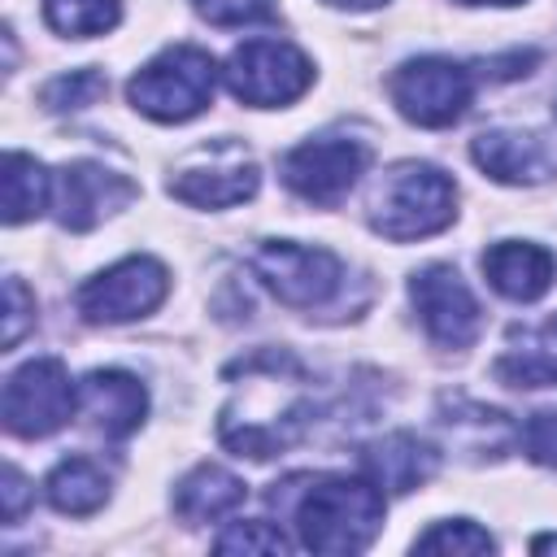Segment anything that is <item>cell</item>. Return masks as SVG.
<instances>
[{"label": "cell", "instance_id": "6da1fadb", "mask_svg": "<svg viewBox=\"0 0 557 557\" xmlns=\"http://www.w3.org/2000/svg\"><path fill=\"white\" fill-rule=\"evenodd\" d=\"M235 366L244 370L248 387L235 392L222 405V413H218V440L235 457L265 461V457L283 453V448H292L309 431V422H313V400L305 392L309 374L283 348L252 352V357H244Z\"/></svg>", "mask_w": 557, "mask_h": 557}, {"label": "cell", "instance_id": "7a4b0ae2", "mask_svg": "<svg viewBox=\"0 0 557 557\" xmlns=\"http://www.w3.org/2000/svg\"><path fill=\"white\" fill-rule=\"evenodd\" d=\"M270 505L292 518L300 548L322 557L361 553L383 527V487L366 474H292L274 483Z\"/></svg>", "mask_w": 557, "mask_h": 557}, {"label": "cell", "instance_id": "3957f363", "mask_svg": "<svg viewBox=\"0 0 557 557\" xmlns=\"http://www.w3.org/2000/svg\"><path fill=\"white\" fill-rule=\"evenodd\" d=\"M453 218H457V187L431 161H400L370 191V226L396 244L426 239L444 231Z\"/></svg>", "mask_w": 557, "mask_h": 557}, {"label": "cell", "instance_id": "277c9868", "mask_svg": "<svg viewBox=\"0 0 557 557\" xmlns=\"http://www.w3.org/2000/svg\"><path fill=\"white\" fill-rule=\"evenodd\" d=\"M218 87V61L205 48L174 44L131 74L126 100L152 122H191L209 109Z\"/></svg>", "mask_w": 557, "mask_h": 557}, {"label": "cell", "instance_id": "5b68a950", "mask_svg": "<svg viewBox=\"0 0 557 557\" xmlns=\"http://www.w3.org/2000/svg\"><path fill=\"white\" fill-rule=\"evenodd\" d=\"M226 91L252 109H283L313 83V61L283 39H244L222 65Z\"/></svg>", "mask_w": 557, "mask_h": 557}, {"label": "cell", "instance_id": "8992f818", "mask_svg": "<svg viewBox=\"0 0 557 557\" xmlns=\"http://www.w3.org/2000/svg\"><path fill=\"white\" fill-rule=\"evenodd\" d=\"M78 409V383L70 379L65 361L57 357H30L4 379V426L17 440H44L61 431Z\"/></svg>", "mask_w": 557, "mask_h": 557}, {"label": "cell", "instance_id": "52a82bcc", "mask_svg": "<svg viewBox=\"0 0 557 557\" xmlns=\"http://www.w3.org/2000/svg\"><path fill=\"white\" fill-rule=\"evenodd\" d=\"M170 292V270L148 257V252H135V257H122L113 261L109 270L91 274L78 292H74V305L87 322H104V326H117V322H135V318H148Z\"/></svg>", "mask_w": 557, "mask_h": 557}, {"label": "cell", "instance_id": "ba28073f", "mask_svg": "<svg viewBox=\"0 0 557 557\" xmlns=\"http://www.w3.org/2000/svg\"><path fill=\"white\" fill-rule=\"evenodd\" d=\"M252 274L292 309H322L344 283V265L331 248L296 239H265L252 252Z\"/></svg>", "mask_w": 557, "mask_h": 557}, {"label": "cell", "instance_id": "9c48e42d", "mask_svg": "<svg viewBox=\"0 0 557 557\" xmlns=\"http://www.w3.org/2000/svg\"><path fill=\"white\" fill-rule=\"evenodd\" d=\"M387 91L400 117H409L413 126H453L474 100V78L461 61L413 57L392 74Z\"/></svg>", "mask_w": 557, "mask_h": 557}, {"label": "cell", "instance_id": "30bf717a", "mask_svg": "<svg viewBox=\"0 0 557 557\" xmlns=\"http://www.w3.org/2000/svg\"><path fill=\"white\" fill-rule=\"evenodd\" d=\"M366 165H370V148L366 144L326 135V139H305V144L287 148L283 161H278V174L300 200L339 205L357 187Z\"/></svg>", "mask_w": 557, "mask_h": 557}, {"label": "cell", "instance_id": "8fae6325", "mask_svg": "<svg viewBox=\"0 0 557 557\" xmlns=\"http://www.w3.org/2000/svg\"><path fill=\"white\" fill-rule=\"evenodd\" d=\"M409 300L422 318V331L440 348H470L479 335V300L453 265H422L409 278Z\"/></svg>", "mask_w": 557, "mask_h": 557}, {"label": "cell", "instance_id": "7c38bea8", "mask_svg": "<svg viewBox=\"0 0 557 557\" xmlns=\"http://www.w3.org/2000/svg\"><path fill=\"white\" fill-rule=\"evenodd\" d=\"M135 196H139V187L126 174H117L100 161H70L57 170L52 209L65 231H91L104 218H113L117 209H126Z\"/></svg>", "mask_w": 557, "mask_h": 557}, {"label": "cell", "instance_id": "4fadbf2b", "mask_svg": "<svg viewBox=\"0 0 557 557\" xmlns=\"http://www.w3.org/2000/svg\"><path fill=\"white\" fill-rule=\"evenodd\" d=\"M470 157L487 178L513 183V187H535L557 174V152L535 131H509V126L483 131V135H474Z\"/></svg>", "mask_w": 557, "mask_h": 557}, {"label": "cell", "instance_id": "5bb4252c", "mask_svg": "<svg viewBox=\"0 0 557 557\" xmlns=\"http://www.w3.org/2000/svg\"><path fill=\"white\" fill-rule=\"evenodd\" d=\"M78 409L104 440H126L148 418V387L126 370H91L78 383Z\"/></svg>", "mask_w": 557, "mask_h": 557}, {"label": "cell", "instance_id": "9a60e30c", "mask_svg": "<svg viewBox=\"0 0 557 557\" xmlns=\"http://www.w3.org/2000/svg\"><path fill=\"white\" fill-rule=\"evenodd\" d=\"M261 187V170L252 165V157H244L239 148H226L222 161L209 165H187L170 178V196L196 209H231L252 200Z\"/></svg>", "mask_w": 557, "mask_h": 557}, {"label": "cell", "instance_id": "2e32d148", "mask_svg": "<svg viewBox=\"0 0 557 557\" xmlns=\"http://www.w3.org/2000/svg\"><path fill=\"white\" fill-rule=\"evenodd\" d=\"M435 470H440V453L426 440H418L413 431H392L361 448V474L374 479L383 487V496H405V492L422 487Z\"/></svg>", "mask_w": 557, "mask_h": 557}, {"label": "cell", "instance_id": "e0dca14e", "mask_svg": "<svg viewBox=\"0 0 557 557\" xmlns=\"http://www.w3.org/2000/svg\"><path fill=\"white\" fill-rule=\"evenodd\" d=\"M483 274L492 283V292H500L505 300L531 305L553 287L557 257L531 239H500L483 252Z\"/></svg>", "mask_w": 557, "mask_h": 557}, {"label": "cell", "instance_id": "ac0fdd59", "mask_svg": "<svg viewBox=\"0 0 557 557\" xmlns=\"http://www.w3.org/2000/svg\"><path fill=\"white\" fill-rule=\"evenodd\" d=\"M492 370L509 387H557V313L535 326H513Z\"/></svg>", "mask_w": 557, "mask_h": 557}, {"label": "cell", "instance_id": "d6986e66", "mask_svg": "<svg viewBox=\"0 0 557 557\" xmlns=\"http://www.w3.org/2000/svg\"><path fill=\"white\" fill-rule=\"evenodd\" d=\"M248 496V483L235 479L222 466H196L174 483V513L183 522H218L226 513H235Z\"/></svg>", "mask_w": 557, "mask_h": 557}, {"label": "cell", "instance_id": "ffe728a7", "mask_svg": "<svg viewBox=\"0 0 557 557\" xmlns=\"http://www.w3.org/2000/svg\"><path fill=\"white\" fill-rule=\"evenodd\" d=\"M52 187H57V174H48L44 161H35L30 152L9 148L4 152V170H0L4 226H22V222L39 218L52 205Z\"/></svg>", "mask_w": 557, "mask_h": 557}, {"label": "cell", "instance_id": "44dd1931", "mask_svg": "<svg viewBox=\"0 0 557 557\" xmlns=\"http://www.w3.org/2000/svg\"><path fill=\"white\" fill-rule=\"evenodd\" d=\"M44 496L57 513L87 518L109 500V474L91 457H61L44 479Z\"/></svg>", "mask_w": 557, "mask_h": 557}, {"label": "cell", "instance_id": "7402d4cb", "mask_svg": "<svg viewBox=\"0 0 557 557\" xmlns=\"http://www.w3.org/2000/svg\"><path fill=\"white\" fill-rule=\"evenodd\" d=\"M44 17L65 39H91L122 22V0H44Z\"/></svg>", "mask_w": 557, "mask_h": 557}, {"label": "cell", "instance_id": "603a6c76", "mask_svg": "<svg viewBox=\"0 0 557 557\" xmlns=\"http://www.w3.org/2000/svg\"><path fill=\"white\" fill-rule=\"evenodd\" d=\"M413 553H496V540L470 518H444L413 540Z\"/></svg>", "mask_w": 557, "mask_h": 557}, {"label": "cell", "instance_id": "cb8c5ba5", "mask_svg": "<svg viewBox=\"0 0 557 557\" xmlns=\"http://www.w3.org/2000/svg\"><path fill=\"white\" fill-rule=\"evenodd\" d=\"M104 91H109L104 74H100L96 65H83V70H70V74L48 78L44 91H39V100H44L52 113H65V109H87V104H96Z\"/></svg>", "mask_w": 557, "mask_h": 557}, {"label": "cell", "instance_id": "d4e9b609", "mask_svg": "<svg viewBox=\"0 0 557 557\" xmlns=\"http://www.w3.org/2000/svg\"><path fill=\"white\" fill-rule=\"evenodd\" d=\"M213 548L218 553H292V540L265 518H244V522H231L213 540Z\"/></svg>", "mask_w": 557, "mask_h": 557}, {"label": "cell", "instance_id": "484cf974", "mask_svg": "<svg viewBox=\"0 0 557 557\" xmlns=\"http://www.w3.org/2000/svg\"><path fill=\"white\" fill-rule=\"evenodd\" d=\"M191 4L213 26H252L274 17V0H191Z\"/></svg>", "mask_w": 557, "mask_h": 557}, {"label": "cell", "instance_id": "4316f807", "mask_svg": "<svg viewBox=\"0 0 557 557\" xmlns=\"http://www.w3.org/2000/svg\"><path fill=\"white\" fill-rule=\"evenodd\" d=\"M522 448L535 466L557 470V409H540L522 422Z\"/></svg>", "mask_w": 557, "mask_h": 557}, {"label": "cell", "instance_id": "83f0119b", "mask_svg": "<svg viewBox=\"0 0 557 557\" xmlns=\"http://www.w3.org/2000/svg\"><path fill=\"white\" fill-rule=\"evenodd\" d=\"M30 322H35V296L26 292L17 274H9L4 278V348H17Z\"/></svg>", "mask_w": 557, "mask_h": 557}, {"label": "cell", "instance_id": "f1b7e54d", "mask_svg": "<svg viewBox=\"0 0 557 557\" xmlns=\"http://www.w3.org/2000/svg\"><path fill=\"white\" fill-rule=\"evenodd\" d=\"M0 496H4V522H17V518L26 513V500H30V483H26V474H22L17 466H4V487H0Z\"/></svg>", "mask_w": 557, "mask_h": 557}, {"label": "cell", "instance_id": "f546056e", "mask_svg": "<svg viewBox=\"0 0 557 557\" xmlns=\"http://www.w3.org/2000/svg\"><path fill=\"white\" fill-rule=\"evenodd\" d=\"M331 9H352V13H366V9H379V4H387V0H326Z\"/></svg>", "mask_w": 557, "mask_h": 557}, {"label": "cell", "instance_id": "4dcf8cb0", "mask_svg": "<svg viewBox=\"0 0 557 557\" xmlns=\"http://www.w3.org/2000/svg\"><path fill=\"white\" fill-rule=\"evenodd\" d=\"M531 548H535V553H557V535H535Z\"/></svg>", "mask_w": 557, "mask_h": 557}, {"label": "cell", "instance_id": "1f68e13d", "mask_svg": "<svg viewBox=\"0 0 557 557\" xmlns=\"http://www.w3.org/2000/svg\"><path fill=\"white\" fill-rule=\"evenodd\" d=\"M457 4H527V0H457Z\"/></svg>", "mask_w": 557, "mask_h": 557}]
</instances>
